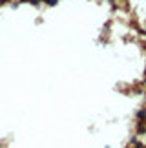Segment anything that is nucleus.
I'll return each instance as SVG.
<instances>
[{
    "label": "nucleus",
    "mask_w": 146,
    "mask_h": 148,
    "mask_svg": "<svg viewBox=\"0 0 146 148\" xmlns=\"http://www.w3.org/2000/svg\"><path fill=\"white\" fill-rule=\"evenodd\" d=\"M135 119H137L139 123H146V106L135 112Z\"/></svg>",
    "instance_id": "nucleus-1"
},
{
    "label": "nucleus",
    "mask_w": 146,
    "mask_h": 148,
    "mask_svg": "<svg viewBox=\"0 0 146 148\" xmlns=\"http://www.w3.org/2000/svg\"><path fill=\"white\" fill-rule=\"evenodd\" d=\"M44 4L49 5V8H55V5L59 4V0H44Z\"/></svg>",
    "instance_id": "nucleus-2"
},
{
    "label": "nucleus",
    "mask_w": 146,
    "mask_h": 148,
    "mask_svg": "<svg viewBox=\"0 0 146 148\" xmlns=\"http://www.w3.org/2000/svg\"><path fill=\"white\" fill-rule=\"evenodd\" d=\"M4 4H9V0H0V5H4Z\"/></svg>",
    "instance_id": "nucleus-3"
},
{
    "label": "nucleus",
    "mask_w": 146,
    "mask_h": 148,
    "mask_svg": "<svg viewBox=\"0 0 146 148\" xmlns=\"http://www.w3.org/2000/svg\"><path fill=\"white\" fill-rule=\"evenodd\" d=\"M128 148H143V145H137V146H128Z\"/></svg>",
    "instance_id": "nucleus-4"
},
{
    "label": "nucleus",
    "mask_w": 146,
    "mask_h": 148,
    "mask_svg": "<svg viewBox=\"0 0 146 148\" xmlns=\"http://www.w3.org/2000/svg\"><path fill=\"white\" fill-rule=\"evenodd\" d=\"M16 2H18V4H20V2H29V0H16Z\"/></svg>",
    "instance_id": "nucleus-5"
}]
</instances>
